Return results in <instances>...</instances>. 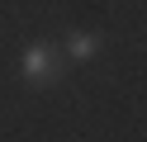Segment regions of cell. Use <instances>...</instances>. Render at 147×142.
Instances as JSON below:
<instances>
[{
    "mask_svg": "<svg viewBox=\"0 0 147 142\" xmlns=\"http://www.w3.org/2000/svg\"><path fill=\"white\" fill-rule=\"evenodd\" d=\"M62 71H67V57H62L57 43H48V38H33L29 47H24L19 57V76L33 85V90H48V85L62 81Z\"/></svg>",
    "mask_w": 147,
    "mask_h": 142,
    "instance_id": "6da1fadb",
    "label": "cell"
},
{
    "mask_svg": "<svg viewBox=\"0 0 147 142\" xmlns=\"http://www.w3.org/2000/svg\"><path fill=\"white\" fill-rule=\"evenodd\" d=\"M57 47H62V57H67V62H81V66H86V62H95V57H100L105 38H100V33H90V28H71V33L62 38Z\"/></svg>",
    "mask_w": 147,
    "mask_h": 142,
    "instance_id": "7a4b0ae2",
    "label": "cell"
}]
</instances>
